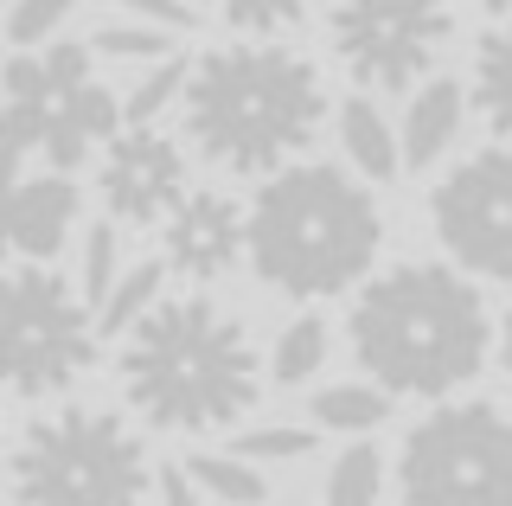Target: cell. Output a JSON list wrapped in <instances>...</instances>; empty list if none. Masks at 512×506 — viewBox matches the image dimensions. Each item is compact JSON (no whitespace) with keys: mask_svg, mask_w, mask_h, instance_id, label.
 <instances>
[{"mask_svg":"<svg viewBox=\"0 0 512 506\" xmlns=\"http://www.w3.org/2000/svg\"><path fill=\"white\" fill-rule=\"evenodd\" d=\"M186 468H192V481H199L212 500H224V506H256L269 494L250 455H192Z\"/></svg>","mask_w":512,"mask_h":506,"instance_id":"obj_20","label":"cell"},{"mask_svg":"<svg viewBox=\"0 0 512 506\" xmlns=\"http://www.w3.org/2000/svg\"><path fill=\"white\" fill-rule=\"evenodd\" d=\"M500 353H506V372H512V314H506V334H500Z\"/></svg>","mask_w":512,"mask_h":506,"instance_id":"obj_31","label":"cell"},{"mask_svg":"<svg viewBox=\"0 0 512 506\" xmlns=\"http://www.w3.org/2000/svg\"><path fill=\"white\" fill-rule=\"evenodd\" d=\"M320 366H327V321H320V314H301V321L282 327L269 378H276V385H308Z\"/></svg>","mask_w":512,"mask_h":506,"instance_id":"obj_19","label":"cell"},{"mask_svg":"<svg viewBox=\"0 0 512 506\" xmlns=\"http://www.w3.org/2000/svg\"><path fill=\"white\" fill-rule=\"evenodd\" d=\"M378 487H384V462L372 442H352L327 468V506H378Z\"/></svg>","mask_w":512,"mask_h":506,"instance_id":"obj_22","label":"cell"},{"mask_svg":"<svg viewBox=\"0 0 512 506\" xmlns=\"http://www.w3.org/2000/svg\"><path fill=\"white\" fill-rule=\"evenodd\" d=\"M436 237L474 276L512 282V148H480L429 199Z\"/></svg>","mask_w":512,"mask_h":506,"instance_id":"obj_10","label":"cell"},{"mask_svg":"<svg viewBox=\"0 0 512 506\" xmlns=\"http://www.w3.org/2000/svg\"><path fill=\"white\" fill-rule=\"evenodd\" d=\"M391 417V391H372V385H327V391H314V423L320 430H346V436H359V430H378V423Z\"/></svg>","mask_w":512,"mask_h":506,"instance_id":"obj_18","label":"cell"},{"mask_svg":"<svg viewBox=\"0 0 512 506\" xmlns=\"http://www.w3.org/2000/svg\"><path fill=\"white\" fill-rule=\"evenodd\" d=\"M340 148H346V161L359 167L372 186L397 180V167H404V135H397L391 122L372 109V97L340 103Z\"/></svg>","mask_w":512,"mask_h":506,"instance_id":"obj_15","label":"cell"},{"mask_svg":"<svg viewBox=\"0 0 512 506\" xmlns=\"http://www.w3.org/2000/svg\"><path fill=\"white\" fill-rule=\"evenodd\" d=\"M461 116H468V97H461V84H448V77H436V84H423L404 109V167H436L448 148H455L461 135Z\"/></svg>","mask_w":512,"mask_h":506,"instance_id":"obj_14","label":"cell"},{"mask_svg":"<svg viewBox=\"0 0 512 506\" xmlns=\"http://www.w3.org/2000/svg\"><path fill=\"white\" fill-rule=\"evenodd\" d=\"M404 506H512V423L493 404H442L404 442Z\"/></svg>","mask_w":512,"mask_h":506,"instance_id":"obj_8","label":"cell"},{"mask_svg":"<svg viewBox=\"0 0 512 506\" xmlns=\"http://www.w3.org/2000/svg\"><path fill=\"white\" fill-rule=\"evenodd\" d=\"M116 282H122L116 276V218H109V225H90V237H84V302L103 308Z\"/></svg>","mask_w":512,"mask_h":506,"instance_id":"obj_25","label":"cell"},{"mask_svg":"<svg viewBox=\"0 0 512 506\" xmlns=\"http://www.w3.org/2000/svg\"><path fill=\"white\" fill-rule=\"evenodd\" d=\"M352 353L384 391L442 398L487 366V308L448 263H397L352 302Z\"/></svg>","mask_w":512,"mask_h":506,"instance_id":"obj_3","label":"cell"},{"mask_svg":"<svg viewBox=\"0 0 512 506\" xmlns=\"http://www.w3.org/2000/svg\"><path fill=\"white\" fill-rule=\"evenodd\" d=\"M448 0H333V52L359 90H410L448 45Z\"/></svg>","mask_w":512,"mask_h":506,"instance_id":"obj_9","label":"cell"},{"mask_svg":"<svg viewBox=\"0 0 512 506\" xmlns=\"http://www.w3.org/2000/svg\"><path fill=\"white\" fill-rule=\"evenodd\" d=\"M199 494L205 487L192 481V468H180V462L160 468V506H199Z\"/></svg>","mask_w":512,"mask_h":506,"instance_id":"obj_29","label":"cell"},{"mask_svg":"<svg viewBox=\"0 0 512 506\" xmlns=\"http://www.w3.org/2000/svg\"><path fill=\"white\" fill-rule=\"evenodd\" d=\"M96 314L58 270L20 263L0 289V366L13 398H52L96 359Z\"/></svg>","mask_w":512,"mask_h":506,"instance_id":"obj_7","label":"cell"},{"mask_svg":"<svg viewBox=\"0 0 512 506\" xmlns=\"http://www.w3.org/2000/svg\"><path fill=\"white\" fill-rule=\"evenodd\" d=\"M7 474L20 506H135L148 455L109 410H58L20 436Z\"/></svg>","mask_w":512,"mask_h":506,"instance_id":"obj_6","label":"cell"},{"mask_svg":"<svg viewBox=\"0 0 512 506\" xmlns=\"http://www.w3.org/2000/svg\"><path fill=\"white\" fill-rule=\"evenodd\" d=\"M128 129L116 90L96 84L90 45H45V52L7 58V161L45 154L52 173L90 161V148H109Z\"/></svg>","mask_w":512,"mask_h":506,"instance_id":"obj_5","label":"cell"},{"mask_svg":"<svg viewBox=\"0 0 512 506\" xmlns=\"http://www.w3.org/2000/svg\"><path fill=\"white\" fill-rule=\"evenodd\" d=\"M122 391L154 430H224L256 404V346L218 302L167 295L122 334Z\"/></svg>","mask_w":512,"mask_h":506,"instance_id":"obj_2","label":"cell"},{"mask_svg":"<svg viewBox=\"0 0 512 506\" xmlns=\"http://www.w3.org/2000/svg\"><path fill=\"white\" fill-rule=\"evenodd\" d=\"M308 449H314V436L288 430V423H269V430L237 436V455H250V462H295V455H308Z\"/></svg>","mask_w":512,"mask_h":506,"instance_id":"obj_27","label":"cell"},{"mask_svg":"<svg viewBox=\"0 0 512 506\" xmlns=\"http://www.w3.org/2000/svg\"><path fill=\"white\" fill-rule=\"evenodd\" d=\"M160 250L173 276L218 282L237 270V257H250V212H237L224 193H186L180 212L160 225Z\"/></svg>","mask_w":512,"mask_h":506,"instance_id":"obj_12","label":"cell"},{"mask_svg":"<svg viewBox=\"0 0 512 506\" xmlns=\"http://www.w3.org/2000/svg\"><path fill=\"white\" fill-rule=\"evenodd\" d=\"M205 7H212L224 26H237L244 39H276V33L308 20L314 0H205Z\"/></svg>","mask_w":512,"mask_h":506,"instance_id":"obj_21","label":"cell"},{"mask_svg":"<svg viewBox=\"0 0 512 506\" xmlns=\"http://www.w3.org/2000/svg\"><path fill=\"white\" fill-rule=\"evenodd\" d=\"M71 7H77V0H13V7H7V39H13V52H32V45L52 33V26H58Z\"/></svg>","mask_w":512,"mask_h":506,"instance_id":"obj_26","label":"cell"},{"mask_svg":"<svg viewBox=\"0 0 512 506\" xmlns=\"http://www.w3.org/2000/svg\"><path fill=\"white\" fill-rule=\"evenodd\" d=\"M474 109L493 135L512 141V26H493L474 45Z\"/></svg>","mask_w":512,"mask_h":506,"instance_id":"obj_16","label":"cell"},{"mask_svg":"<svg viewBox=\"0 0 512 506\" xmlns=\"http://www.w3.org/2000/svg\"><path fill=\"white\" fill-rule=\"evenodd\" d=\"M378 244L384 218L372 193L333 161H295L269 173L250 205V270L295 302L352 289L372 270Z\"/></svg>","mask_w":512,"mask_h":506,"instance_id":"obj_4","label":"cell"},{"mask_svg":"<svg viewBox=\"0 0 512 506\" xmlns=\"http://www.w3.org/2000/svg\"><path fill=\"white\" fill-rule=\"evenodd\" d=\"M77 218V186L71 173H39V180H20L7 193V244L20 250L26 263H45L64 250Z\"/></svg>","mask_w":512,"mask_h":506,"instance_id":"obj_13","label":"cell"},{"mask_svg":"<svg viewBox=\"0 0 512 506\" xmlns=\"http://www.w3.org/2000/svg\"><path fill=\"white\" fill-rule=\"evenodd\" d=\"M160 282H167V263H135V270H122V282L109 289V302L96 308V327H103L109 340H116V334H135V327L148 321L160 302H167V295H160Z\"/></svg>","mask_w":512,"mask_h":506,"instance_id":"obj_17","label":"cell"},{"mask_svg":"<svg viewBox=\"0 0 512 506\" xmlns=\"http://www.w3.org/2000/svg\"><path fill=\"white\" fill-rule=\"evenodd\" d=\"M116 7H128L148 26H167V33H192L199 26V7H186V0H116Z\"/></svg>","mask_w":512,"mask_h":506,"instance_id":"obj_28","label":"cell"},{"mask_svg":"<svg viewBox=\"0 0 512 506\" xmlns=\"http://www.w3.org/2000/svg\"><path fill=\"white\" fill-rule=\"evenodd\" d=\"M468 7H480V13H512V0H468Z\"/></svg>","mask_w":512,"mask_h":506,"instance_id":"obj_30","label":"cell"},{"mask_svg":"<svg viewBox=\"0 0 512 506\" xmlns=\"http://www.w3.org/2000/svg\"><path fill=\"white\" fill-rule=\"evenodd\" d=\"M186 77H192L186 58H160V65H148V77H141V84L122 97L128 122H154L167 103H180V97H186Z\"/></svg>","mask_w":512,"mask_h":506,"instance_id":"obj_23","label":"cell"},{"mask_svg":"<svg viewBox=\"0 0 512 506\" xmlns=\"http://www.w3.org/2000/svg\"><path fill=\"white\" fill-rule=\"evenodd\" d=\"M96 52L103 58H148V65H160V58H180L167 39V26H148V20H109L103 33H96Z\"/></svg>","mask_w":512,"mask_h":506,"instance_id":"obj_24","label":"cell"},{"mask_svg":"<svg viewBox=\"0 0 512 506\" xmlns=\"http://www.w3.org/2000/svg\"><path fill=\"white\" fill-rule=\"evenodd\" d=\"M96 186L116 225H167L186 199V161L180 141L160 135L154 122H128L96 161Z\"/></svg>","mask_w":512,"mask_h":506,"instance_id":"obj_11","label":"cell"},{"mask_svg":"<svg viewBox=\"0 0 512 506\" xmlns=\"http://www.w3.org/2000/svg\"><path fill=\"white\" fill-rule=\"evenodd\" d=\"M186 135L224 173H282L308 154L327 116V84L301 52L276 39H237L192 58L186 97H180Z\"/></svg>","mask_w":512,"mask_h":506,"instance_id":"obj_1","label":"cell"}]
</instances>
